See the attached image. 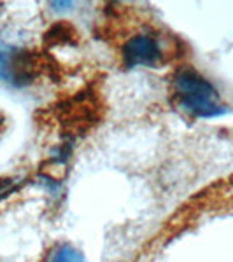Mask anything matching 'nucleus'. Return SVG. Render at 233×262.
Segmentation results:
<instances>
[{
  "mask_svg": "<svg viewBox=\"0 0 233 262\" xmlns=\"http://www.w3.org/2000/svg\"><path fill=\"white\" fill-rule=\"evenodd\" d=\"M173 100L189 116L218 117L226 112V105L218 88L198 70L184 67L173 75Z\"/></svg>",
  "mask_w": 233,
  "mask_h": 262,
  "instance_id": "obj_1",
  "label": "nucleus"
},
{
  "mask_svg": "<svg viewBox=\"0 0 233 262\" xmlns=\"http://www.w3.org/2000/svg\"><path fill=\"white\" fill-rule=\"evenodd\" d=\"M99 114V98L95 93L86 91L70 98L67 108H62L58 114V119L69 135H79L95 124Z\"/></svg>",
  "mask_w": 233,
  "mask_h": 262,
  "instance_id": "obj_2",
  "label": "nucleus"
},
{
  "mask_svg": "<svg viewBox=\"0 0 233 262\" xmlns=\"http://www.w3.org/2000/svg\"><path fill=\"white\" fill-rule=\"evenodd\" d=\"M163 44L154 33L142 32L130 37L123 46V63L126 69L158 67L165 61Z\"/></svg>",
  "mask_w": 233,
  "mask_h": 262,
  "instance_id": "obj_3",
  "label": "nucleus"
},
{
  "mask_svg": "<svg viewBox=\"0 0 233 262\" xmlns=\"http://www.w3.org/2000/svg\"><path fill=\"white\" fill-rule=\"evenodd\" d=\"M72 39L75 40V30L67 23H56L46 35V40L51 44H69Z\"/></svg>",
  "mask_w": 233,
  "mask_h": 262,
  "instance_id": "obj_4",
  "label": "nucleus"
},
{
  "mask_svg": "<svg viewBox=\"0 0 233 262\" xmlns=\"http://www.w3.org/2000/svg\"><path fill=\"white\" fill-rule=\"evenodd\" d=\"M51 262H84V257L81 252L75 250L70 245H62V247L53 253Z\"/></svg>",
  "mask_w": 233,
  "mask_h": 262,
  "instance_id": "obj_5",
  "label": "nucleus"
},
{
  "mask_svg": "<svg viewBox=\"0 0 233 262\" xmlns=\"http://www.w3.org/2000/svg\"><path fill=\"white\" fill-rule=\"evenodd\" d=\"M18 187H20V184L16 179H2L0 180V201L6 200V198L14 192Z\"/></svg>",
  "mask_w": 233,
  "mask_h": 262,
  "instance_id": "obj_6",
  "label": "nucleus"
},
{
  "mask_svg": "<svg viewBox=\"0 0 233 262\" xmlns=\"http://www.w3.org/2000/svg\"><path fill=\"white\" fill-rule=\"evenodd\" d=\"M51 6H53V9L62 11V9H70L72 4H70V2H53V4H51Z\"/></svg>",
  "mask_w": 233,
  "mask_h": 262,
  "instance_id": "obj_7",
  "label": "nucleus"
},
{
  "mask_svg": "<svg viewBox=\"0 0 233 262\" xmlns=\"http://www.w3.org/2000/svg\"><path fill=\"white\" fill-rule=\"evenodd\" d=\"M4 128H6V116L0 112V131H4Z\"/></svg>",
  "mask_w": 233,
  "mask_h": 262,
  "instance_id": "obj_8",
  "label": "nucleus"
}]
</instances>
